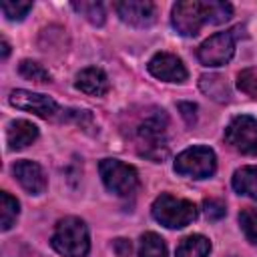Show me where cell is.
<instances>
[{"label": "cell", "mask_w": 257, "mask_h": 257, "mask_svg": "<svg viewBox=\"0 0 257 257\" xmlns=\"http://www.w3.org/2000/svg\"><path fill=\"white\" fill-rule=\"evenodd\" d=\"M233 16L229 2L183 0L173 6V26L183 36H197L205 24H223Z\"/></svg>", "instance_id": "6da1fadb"}, {"label": "cell", "mask_w": 257, "mask_h": 257, "mask_svg": "<svg viewBox=\"0 0 257 257\" xmlns=\"http://www.w3.org/2000/svg\"><path fill=\"white\" fill-rule=\"evenodd\" d=\"M52 247L64 257H86L90 251L88 229L78 217H64L56 223L52 239Z\"/></svg>", "instance_id": "7a4b0ae2"}, {"label": "cell", "mask_w": 257, "mask_h": 257, "mask_svg": "<svg viewBox=\"0 0 257 257\" xmlns=\"http://www.w3.org/2000/svg\"><path fill=\"white\" fill-rule=\"evenodd\" d=\"M151 211H153V217L167 229H183L189 223H193L197 217V207L191 201L173 197L169 193L159 195Z\"/></svg>", "instance_id": "3957f363"}, {"label": "cell", "mask_w": 257, "mask_h": 257, "mask_svg": "<svg viewBox=\"0 0 257 257\" xmlns=\"http://www.w3.org/2000/svg\"><path fill=\"white\" fill-rule=\"evenodd\" d=\"M139 147H141V155L153 159L155 163H161L167 157V118L161 112L145 118V122H141L139 131Z\"/></svg>", "instance_id": "277c9868"}, {"label": "cell", "mask_w": 257, "mask_h": 257, "mask_svg": "<svg viewBox=\"0 0 257 257\" xmlns=\"http://www.w3.org/2000/svg\"><path fill=\"white\" fill-rule=\"evenodd\" d=\"M98 171L104 187L118 197H131L139 189V173L126 163H120L116 159H104L100 161Z\"/></svg>", "instance_id": "5b68a950"}, {"label": "cell", "mask_w": 257, "mask_h": 257, "mask_svg": "<svg viewBox=\"0 0 257 257\" xmlns=\"http://www.w3.org/2000/svg\"><path fill=\"white\" fill-rule=\"evenodd\" d=\"M215 169H217V157L209 147L185 149L175 159V171L183 177L205 179V177H211Z\"/></svg>", "instance_id": "8992f818"}, {"label": "cell", "mask_w": 257, "mask_h": 257, "mask_svg": "<svg viewBox=\"0 0 257 257\" xmlns=\"http://www.w3.org/2000/svg\"><path fill=\"white\" fill-rule=\"evenodd\" d=\"M239 28L233 30H225V32H217L213 36H209L197 50V56L201 60V64L205 66H223L227 64L233 54H235V32Z\"/></svg>", "instance_id": "52a82bcc"}, {"label": "cell", "mask_w": 257, "mask_h": 257, "mask_svg": "<svg viewBox=\"0 0 257 257\" xmlns=\"http://www.w3.org/2000/svg\"><path fill=\"white\" fill-rule=\"evenodd\" d=\"M225 141L243 155H257V120L249 114L235 116L225 128Z\"/></svg>", "instance_id": "ba28073f"}, {"label": "cell", "mask_w": 257, "mask_h": 257, "mask_svg": "<svg viewBox=\"0 0 257 257\" xmlns=\"http://www.w3.org/2000/svg\"><path fill=\"white\" fill-rule=\"evenodd\" d=\"M8 100H10L12 106H16L20 110H26V112H34L36 116H42V118H52V116H56V112H60L58 104L50 96L30 92V90H24V88L12 90Z\"/></svg>", "instance_id": "9c48e42d"}, {"label": "cell", "mask_w": 257, "mask_h": 257, "mask_svg": "<svg viewBox=\"0 0 257 257\" xmlns=\"http://www.w3.org/2000/svg\"><path fill=\"white\" fill-rule=\"evenodd\" d=\"M114 10L122 22L135 28H147L157 20V6L149 0H122L114 2Z\"/></svg>", "instance_id": "30bf717a"}, {"label": "cell", "mask_w": 257, "mask_h": 257, "mask_svg": "<svg viewBox=\"0 0 257 257\" xmlns=\"http://www.w3.org/2000/svg\"><path fill=\"white\" fill-rule=\"evenodd\" d=\"M149 72L165 82H185L187 68L183 60L171 52H159L149 60Z\"/></svg>", "instance_id": "8fae6325"}, {"label": "cell", "mask_w": 257, "mask_h": 257, "mask_svg": "<svg viewBox=\"0 0 257 257\" xmlns=\"http://www.w3.org/2000/svg\"><path fill=\"white\" fill-rule=\"evenodd\" d=\"M14 177L18 179V183L30 193V195H40L46 191V175L42 171V167L38 163L32 161H16L12 167Z\"/></svg>", "instance_id": "7c38bea8"}, {"label": "cell", "mask_w": 257, "mask_h": 257, "mask_svg": "<svg viewBox=\"0 0 257 257\" xmlns=\"http://www.w3.org/2000/svg\"><path fill=\"white\" fill-rule=\"evenodd\" d=\"M74 86L84 92V94H90V96H104L108 92V76L104 74L102 68H96V66H88L84 70H80L76 74V80H74Z\"/></svg>", "instance_id": "4fadbf2b"}, {"label": "cell", "mask_w": 257, "mask_h": 257, "mask_svg": "<svg viewBox=\"0 0 257 257\" xmlns=\"http://www.w3.org/2000/svg\"><path fill=\"white\" fill-rule=\"evenodd\" d=\"M36 137H38V128L30 120H12L8 126V133H6V141L12 151L32 145L36 141Z\"/></svg>", "instance_id": "5bb4252c"}, {"label": "cell", "mask_w": 257, "mask_h": 257, "mask_svg": "<svg viewBox=\"0 0 257 257\" xmlns=\"http://www.w3.org/2000/svg\"><path fill=\"white\" fill-rule=\"evenodd\" d=\"M233 189L257 201V167H241L233 175Z\"/></svg>", "instance_id": "9a60e30c"}, {"label": "cell", "mask_w": 257, "mask_h": 257, "mask_svg": "<svg viewBox=\"0 0 257 257\" xmlns=\"http://www.w3.org/2000/svg\"><path fill=\"white\" fill-rule=\"evenodd\" d=\"M211 243L203 235H189L177 245V257H209Z\"/></svg>", "instance_id": "2e32d148"}, {"label": "cell", "mask_w": 257, "mask_h": 257, "mask_svg": "<svg viewBox=\"0 0 257 257\" xmlns=\"http://www.w3.org/2000/svg\"><path fill=\"white\" fill-rule=\"evenodd\" d=\"M199 86H201V90H203L205 94H209L211 98H215V100H219V102H225V100H229V96H231L225 78L219 76V74H203L201 80H199Z\"/></svg>", "instance_id": "e0dca14e"}, {"label": "cell", "mask_w": 257, "mask_h": 257, "mask_svg": "<svg viewBox=\"0 0 257 257\" xmlns=\"http://www.w3.org/2000/svg\"><path fill=\"white\" fill-rule=\"evenodd\" d=\"M18 213H20L18 201H16L10 193L2 191V193H0V229H2V231H8V229L16 223Z\"/></svg>", "instance_id": "ac0fdd59"}, {"label": "cell", "mask_w": 257, "mask_h": 257, "mask_svg": "<svg viewBox=\"0 0 257 257\" xmlns=\"http://www.w3.org/2000/svg\"><path fill=\"white\" fill-rule=\"evenodd\" d=\"M139 257H167V245L161 235L149 231L141 237Z\"/></svg>", "instance_id": "d6986e66"}, {"label": "cell", "mask_w": 257, "mask_h": 257, "mask_svg": "<svg viewBox=\"0 0 257 257\" xmlns=\"http://www.w3.org/2000/svg\"><path fill=\"white\" fill-rule=\"evenodd\" d=\"M72 8L80 14V16H84L90 24H94V26H102L104 24V8H102V4L100 2H86V0H80V2H72Z\"/></svg>", "instance_id": "ffe728a7"}, {"label": "cell", "mask_w": 257, "mask_h": 257, "mask_svg": "<svg viewBox=\"0 0 257 257\" xmlns=\"http://www.w3.org/2000/svg\"><path fill=\"white\" fill-rule=\"evenodd\" d=\"M18 70H20V74H22L24 78L34 80V82H48V80H50L48 70H46L42 64L34 62V60H22L20 66H18Z\"/></svg>", "instance_id": "44dd1931"}, {"label": "cell", "mask_w": 257, "mask_h": 257, "mask_svg": "<svg viewBox=\"0 0 257 257\" xmlns=\"http://www.w3.org/2000/svg\"><path fill=\"white\" fill-rule=\"evenodd\" d=\"M2 14L8 20H22L30 10H32V2H22V0H4L0 4Z\"/></svg>", "instance_id": "7402d4cb"}, {"label": "cell", "mask_w": 257, "mask_h": 257, "mask_svg": "<svg viewBox=\"0 0 257 257\" xmlns=\"http://www.w3.org/2000/svg\"><path fill=\"white\" fill-rule=\"evenodd\" d=\"M239 225H241L245 237H247L253 245H257V211H253V209H243V211L239 213Z\"/></svg>", "instance_id": "603a6c76"}, {"label": "cell", "mask_w": 257, "mask_h": 257, "mask_svg": "<svg viewBox=\"0 0 257 257\" xmlns=\"http://www.w3.org/2000/svg\"><path fill=\"white\" fill-rule=\"evenodd\" d=\"M237 86L249 96H257V66L245 68L237 74Z\"/></svg>", "instance_id": "cb8c5ba5"}, {"label": "cell", "mask_w": 257, "mask_h": 257, "mask_svg": "<svg viewBox=\"0 0 257 257\" xmlns=\"http://www.w3.org/2000/svg\"><path fill=\"white\" fill-rule=\"evenodd\" d=\"M225 205L219 201V199H205L203 201V213H205V217L207 219H211V221H217V219H221L223 215H225Z\"/></svg>", "instance_id": "d4e9b609"}, {"label": "cell", "mask_w": 257, "mask_h": 257, "mask_svg": "<svg viewBox=\"0 0 257 257\" xmlns=\"http://www.w3.org/2000/svg\"><path fill=\"white\" fill-rule=\"evenodd\" d=\"M179 110L183 114V118L187 120V124H193L197 118V104L193 102H179Z\"/></svg>", "instance_id": "484cf974"}, {"label": "cell", "mask_w": 257, "mask_h": 257, "mask_svg": "<svg viewBox=\"0 0 257 257\" xmlns=\"http://www.w3.org/2000/svg\"><path fill=\"white\" fill-rule=\"evenodd\" d=\"M112 247H114V253L118 257H131V253H133V245L128 239H116Z\"/></svg>", "instance_id": "4316f807"}, {"label": "cell", "mask_w": 257, "mask_h": 257, "mask_svg": "<svg viewBox=\"0 0 257 257\" xmlns=\"http://www.w3.org/2000/svg\"><path fill=\"white\" fill-rule=\"evenodd\" d=\"M8 52H10V46H8V42H6V40H2V58H6V56H8Z\"/></svg>", "instance_id": "83f0119b"}]
</instances>
